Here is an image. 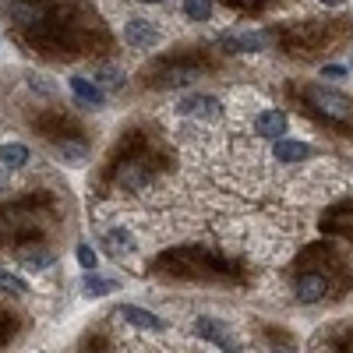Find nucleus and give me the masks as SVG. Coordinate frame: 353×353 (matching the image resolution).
I'll use <instances>...</instances> for the list:
<instances>
[{"mask_svg":"<svg viewBox=\"0 0 353 353\" xmlns=\"http://www.w3.org/2000/svg\"><path fill=\"white\" fill-rule=\"evenodd\" d=\"M307 99H311V106H314L318 113H325L329 121H346V117L353 113V103H350L346 96L332 92V88H311Z\"/></svg>","mask_w":353,"mask_h":353,"instance_id":"1","label":"nucleus"},{"mask_svg":"<svg viewBox=\"0 0 353 353\" xmlns=\"http://www.w3.org/2000/svg\"><path fill=\"white\" fill-rule=\"evenodd\" d=\"M159 39H163L159 28H156L152 21H145V18H131V21L124 25V43H128L131 50H152Z\"/></svg>","mask_w":353,"mask_h":353,"instance_id":"2","label":"nucleus"},{"mask_svg":"<svg viewBox=\"0 0 353 353\" xmlns=\"http://www.w3.org/2000/svg\"><path fill=\"white\" fill-rule=\"evenodd\" d=\"M194 332L205 336V339H212L223 353H237V339H233L230 329L223 325V321H216V318H198L194 321Z\"/></svg>","mask_w":353,"mask_h":353,"instance_id":"3","label":"nucleus"},{"mask_svg":"<svg viewBox=\"0 0 353 353\" xmlns=\"http://www.w3.org/2000/svg\"><path fill=\"white\" fill-rule=\"evenodd\" d=\"M71 92H74V99H78L81 106H88V110H99V106L106 103V92H103V88H99L96 81L81 78V74L71 78Z\"/></svg>","mask_w":353,"mask_h":353,"instance_id":"4","label":"nucleus"},{"mask_svg":"<svg viewBox=\"0 0 353 353\" xmlns=\"http://www.w3.org/2000/svg\"><path fill=\"white\" fill-rule=\"evenodd\" d=\"M121 314L131 321L134 329H145V332H166V321H163L159 314H152V311H145V307L124 304V307H121Z\"/></svg>","mask_w":353,"mask_h":353,"instance_id":"5","label":"nucleus"},{"mask_svg":"<svg viewBox=\"0 0 353 353\" xmlns=\"http://www.w3.org/2000/svg\"><path fill=\"white\" fill-rule=\"evenodd\" d=\"M11 21L18 25H39L46 18V4H39V0H11Z\"/></svg>","mask_w":353,"mask_h":353,"instance_id":"6","label":"nucleus"},{"mask_svg":"<svg viewBox=\"0 0 353 353\" xmlns=\"http://www.w3.org/2000/svg\"><path fill=\"white\" fill-rule=\"evenodd\" d=\"M286 128H290V121H286V113H279V110H265L258 121H254V131L261 138H283Z\"/></svg>","mask_w":353,"mask_h":353,"instance_id":"7","label":"nucleus"},{"mask_svg":"<svg viewBox=\"0 0 353 353\" xmlns=\"http://www.w3.org/2000/svg\"><path fill=\"white\" fill-rule=\"evenodd\" d=\"M325 290H329L325 276L307 272V276H301V283H297V297H301L304 304H318L321 297H325Z\"/></svg>","mask_w":353,"mask_h":353,"instance_id":"8","label":"nucleus"},{"mask_svg":"<svg viewBox=\"0 0 353 353\" xmlns=\"http://www.w3.org/2000/svg\"><path fill=\"white\" fill-rule=\"evenodd\" d=\"M176 110H181V113H194V117H201V121H216V117H219V99L216 96H194V99H184Z\"/></svg>","mask_w":353,"mask_h":353,"instance_id":"9","label":"nucleus"},{"mask_svg":"<svg viewBox=\"0 0 353 353\" xmlns=\"http://www.w3.org/2000/svg\"><path fill=\"white\" fill-rule=\"evenodd\" d=\"M272 156H276L279 163H304V159L311 156V145H304V141H290V138H279V141H276V149H272Z\"/></svg>","mask_w":353,"mask_h":353,"instance_id":"10","label":"nucleus"},{"mask_svg":"<svg viewBox=\"0 0 353 353\" xmlns=\"http://www.w3.org/2000/svg\"><path fill=\"white\" fill-rule=\"evenodd\" d=\"M106 244H110L113 254H134V237H131L128 230H121V226L106 230Z\"/></svg>","mask_w":353,"mask_h":353,"instance_id":"11","label":"nucleus"},{"mask_svg":"<svg viewBox=\"0 0 353 353\" xmlns=\"http://www.w3.org/2000/svg\"><path fill=\"white\" fill-rule=\"evenodd\" d=\"M0 163L4 166H25L28 163V149L18 141H8V145H0Z\"/></svg>","mask_w":353,"mask_h":353,"instance_id":"12","label":"nucleus"},{"mask_svg":"<svg viewBox=\"0 0 353 353\" xmlns=\"http://www.w3.org/2000/svg\"><path fill=\"white\" fill-rule=\"evenodd\" d=\"M265 43H269V36H265V32H251V36H233V39H226V46L244 50V53H254V50H261Z\"/></svg>","mask_w":353,"mask_h":353,"instance_id":"13","label":"nucleus"},{"mask_svg":"<svg viewBox=\"0 0 353 353\" xmlns=\"http://www.w3.org/2000/svg\"><path fill=\"white\" fill-rule=\"evenodd\" d=\"M21 261L28 265V269H50V265H53V251H46V248L21 251Z\"/></svg>","mask_w":353,"mask_h":353,"instance_id":"14","label":"nucleus"},{"mask_svg":"<svg viewBox=\"0 0 353 353\" xmlns=\"http://www.w3.org/2000/svg\"><path fill=\"white\" fill-rule=\"evenodd\" d=\"M184 14H188L191 21H209L212 0H184Z\"/></svg>","mask_w":353,"mask_h":353,"instance_id":"15","label":"nucleus"},{"mask_svg":"<svg viewBox=\"0 0 353 353\" xmlns=\"http://www.w3.org/2000/svg\"><path fill=\"white\" fill-rule=\"evenodd\" d=\"M81 290H85V297H106V293L117 290V283H113V279H96V276H88Z\"/></svg>","mask_w":353,"mask_h":353,"instance_id":"16","label":"nucleus"},{"mask_svg":"<svg viewBox=\"0 0 353 353\" xmlns=\"http://www.w3.org/2000/svg\"><path fill=\"white\" fill-rule=\"evenodd\" d=\"M0 290H8V293H14V297H21V293H28V286H25L21 279L8 276L4 269H0Z\"/></svg>","mask_w":353,"mask_h":353,"instance_id":"17","label":"nucleus"},{"mask_svg":"<svg viewBox=\"0 0 353 353\" xmlns=\"http://www.w3.org/2000/svg\"><path fill=\"white\" fill-rule=\"evenodd\" d=\"M78 265H81V269H88V272H92L96 269V265H99V258H96V251L92 248H88V244H78Z\"/></svg>","mask_w":353,"mask_h":353,"instance_id":"18","label":"nucleus"},{"mask_svg":"<svg viewBox=\"0 0 353 353\" xmlns=\"http://www.w3.org/2000/svg\"><path fill=\"white\" fill-rule=\"evenodd\" d=\"M350 71L346 68H339V64H329V68H321V78H332V81H339V78H346Z\"/></svg>","mask_w":353,"mask_h":353,"instance_id":"19","label":"nucleus"},{"mask_svg":"<svg viewBox=\"0 0 353 353\" xmlns=\"http://www.w3.org/2000/svg\"><path fill=\"white\" fill-rule=\"evenodd\" d=\"M321 4H329V8H339V4H346V0H321Z\"/></svg>","mask_w":353,"mask_h":353,"instance_id":"20","label":"nucleus"},{"mask_svg":"<svg viewBox=\"0 0 353 353\" xmlns=\"http://www.w3.org/2000/svg\"><path fill=\"white\" fill-rule=\"evenodd\" d=\"M145 4H163V0H145Z\"/></svg>","mask_w":353,"mask_h":353,"instance_id":"21","label":"nucleus"}]
</instances>
